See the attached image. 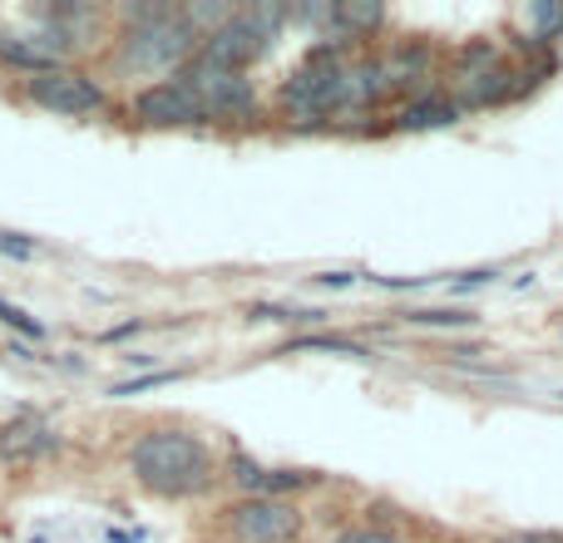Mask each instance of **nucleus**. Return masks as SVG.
<instances>
[{
	"label": "nucleus",
	"mask_w": 563,
	"mask_h": 543,
	"mask_svg": "<svg viewBox=\"0 0 563 543\" xmlns=\"http://www.w3.org/2000/svg\"><path fill=\"white\" fill-rule=\"evenodd\" d=\"M128 474L138 479V489L158 494V499H198L217 484V460L207 450L203 434L193 430H144L128 450Z\"/></svg>",
	"instance_id": "obj_1"
},
{
	"label": "nucleus",
	"mask_w": 563,
	"mask_h": 543,
	"mask_svg": "<svg viewBox=\"0 0 563 543\" xmlns=\"http://www.w3.org/2000/svg\"><path fill=\"white\" fill-rule=\"evenodd\" d=\"M203 39L183 25L178 5H128L124 30H119V69L128 75H168L173 79Z\"/></svg>",
	"instance_id": "obj_2"
},
{
	"label": "nucleus",
	"mask_w": 563,
	"mask_h": 543,
	"mask_svg": "<svg viewBox=\"0 0 563 543\" xmlns=\"http://www.w3.org/2000/svg\"><path fill=\"white\" fill-rule=\"evenodd\" d=\"M282 25H292V5H247V10H237L223 30H213V35L198 45V55H207L223 69L247 75V69L277 45Z\"/></svg>",
	"instance_id": "obj_3"
},
{
	"label": "nucleus",
	"mask_w": 563,
	"mask_h": 543,
	"mask_svg": "<svg viewBox=\"0 0 563 543\" xmlns=\"http://www.w3.org/2000/svg\"><path fill=\"white\" fill-rule=\"evenodd\" d=\"M178 79H183L188 89L198 94V104L207 109V124H233V118H257V84L247 75H237V69H223L213 65L207 55H193L183 69H178Z\"/></svg>",
	"instance_id": "obj_4"
},
{
	"label": "nucleus",
	"mask_w": 563,
	"mask_h": 543,
	"mask_svg": "<svg viewBox=\"0 0 563 543\" xmlns=\"http://www.w3.org/2000/svg\"><path fill=\"white\" fill-rule=\"evenodd\" d=\"M20 99L45 114H59V118H94L109 109V94L99 79H89L85 69H49V75H35V79H20Z\"/></svg>",
	"instance_id": "obj_5"
},
{
	"label": "nucleus",
	"mask_w": 563,
	"mask_h": 543,
	"mask_svg": "<svg viewBox=\"0 0 563 543\" xmlns=\"http://www.w3.org/2000/svg\"><path fill=\"white\" fill-rule=\"evenodd\" d=\"M223 519L237 543H296L306 523L292 499H237Z\"/></svg>",
	"instance_id": "obj_6"
},
{
	"label": "nucleus",
	"mask_w": 563,
	"mask_h": 543,
	"mask_svg": "<svg viewBox=\"0 0 563 543\" xmlns=\"http://www.w3.org/2000/svg\"><path fill=\"white\" fill-rule=\"evenodd\" d=\"M128 114L148 128H193V124H207V109L198 104V94L183 84V79H154L144 84L134 99H128Z\"/></svg>",
	"instance_id": "obj_7"
},
{
	"label": "nucleus",
	"mask_w": 563,
	"mask_h": 543,
	"mask_svg": "<svg viewBox=\"0 0 563 543\" xmlns=\"http://www.w3.org/2000/svg\"><path fill=\"white\" fill-rule=\"evenodd\" d=\"M227 479L243 489V499H286L296 489H312L316 474L312 470H267L252 454H233L227 460Z\"/></svg>",
	"instance_id": "obj_8"
},
{
	"label": "nucleus",
	"mask_w": 563,
	"mask_h": 543,
	"mask_svg": "<svg viewBox=\"0 0 563 543\" xmlns=\"http://www.w3.org/2000/svg\"><path fill=\"white\" fill-rule=\"evenodd\" d=\"M381 59V75H385V89L391 94H425V79L435 75V49L425 39H395Z\"/></svg>",
	"instance_id": "obj_9"
},
{
	"label": "nucleus",
	"mask_w": 563,
	"mask_h": 543,
	"mask_svg": "<svg viewBox=\"0 0 563 543\" xmlns=\"http://www.w3.org/2000/svg\"><path fill=\"white\" fill-rule=\"evenodd\" d=\"M55 444H59V434L40 415H20V420L0 425V464L5 470H30L45 454H55Z\"/></svg>",
	"instance_id": "obj_10"
},
{
	"label": "nucleus",
	"mask_w": 563,
	"mask_h": 543,
	"mask_svg": "<svg viewBox=\"0 0 563 543\" xmlns=\"http://www.w3.org/2000/svg\"><path fill=\"white\" fill-rule=\"evenodd\" d=\"M385 94H391V89H385L381 59H375V55L346 59V94H341V114H361V109H375Z\"/></svg>",
	"instance_id": "obj_11"
},
{
	"label": "nucleus",
	"mask_w": 563,
	"mask_h": 543,
	"mask_svg": "<svg viewBox=\"0 0 563 543\" xmlns=\"http://www.w3.org/2000/svg\"><path fill=\"white\" fill-rule=\"evenodd\" d=\"M460 118V104L440 89H425V94L405 99L401 114H395V128H410V134H425V128H444Z\"/></svg>",
	"instance_id": "obj_12"
},
{
	"label": "nucleus",
	"mask_w": 563,
	"mask_h": 543,
	"mask_svg": "<svg viewBox=\"0 0 563 543\" xmlns=\"http://www.w3.org/2000/svg\"><path fill=\"white\" fill-rule=\"evenodd\" d=\"M0 65H5V69H20L25 79H35V75H49V69H59V59L49 55V49H40L35 35H15V30H0Z\"/></svg>",
	"instance_id": "obj_13"
},
{
	"label": "nucleus",
	"mask_w": 563,
	"mask_h": 543,
	"mask_svg": "<svg viewBox=\"0 0 563 543\" xmlns=\"http://www.w3.org/2000/svg\"><path fill=\"white\" fill-rule=\"evenodd\" d=\"M450 65H454V84H460V79H474V75H484V69L499 65V45H494L489 35H474L454 49Z\"/></svg>",
	"instance_id": "obj_14"
},
{
	"label": "nucleus",
	"mask_w": 563,
	"mask_h": 543,
	"mask_svg": "<svg viewBox=\"0 0 563 543\" xmlns=\"http://www.w3.org/2000/svg\"><path fill=\"white\" fill-rule=\"evenodd\" d=\"M519 15H523V25H529V39H523L529 49H539V45H549V39L563 35V5H549V0H529Z\"/></svg>",
	"instance_id": "obj_15"
},
{
	"label": "nucleus",
	"mask_w": 563,
	"mask_h": 543,
	"mask_svg": "<svg viewBox=\"0 0 563 543\" xmlns=\"http://www.w3.org/2000/svg\"><path fill=\"white\" fill-rule=\"evenodd\" d=\"M405 321L410 326H435V331H470L474 312H464V306H415Z\"/></svg>",
	"instance_id": "obj_16"
},
{
	"label": "nucleus",
	"mask_w": 563,
	"mask_h": 543,
	"mask_svg": "<svg viewBox=\"0 0 563 543\" xmlns=\"http://www.w3.org/2000/svg\"><path fill=\"white\" fill-rule=\"evenodd\" d=\"M292 351H331V355H356V361H361L365 346L346 341V336L322 331V336H296V341H286V346H282V355H292Z\"/></svg>",
	"instance_id": "obj_17"
},
{
	"label": "nucleus",
	"mask_w": 563,
	"mask_h": 543,
	"mask_svg": "<svg viewBox=\"0 0 563 543\" xmlns=\"http://www.w3.org/2000/svg\"><path fill=\"white\" fill-rule=\"evenodd\" d=\"M499 282V267H474V272H460L450 276V296H470V292H484V286Z\"/></svg>",
	"instance_id": "obj_18"
},
{
	"label": "nucleus",
	"mask_w": 563,
	"mask_h": 543,
	"mask_svg": "<svg viewBox=\"0 0 563 543\" xmlns=\"http://www.w3.org/2000/svg\"><path fill=\"white\" fill-rule=\"evenodd\" d=\"M173 381H183V371H154V375H134V381L114 385V391H109V395H138V391H154V385H173Z\"/></svg>",
	"instance_id": "obj_19"
},
{
	"label": "nucleus",
	"mask_w": 563,
	"mask_h": 543,
	"mask_svg": "<svg viewBox=\"0 0 563 543\" xmlns=\"http://www.w3.org/2000/svg\"><path fill=\"white\" fill-rule=\"evenodd\" d=\"M0 321H5L10 331H20V336H35V341H40V336H45V326H40L35 316H25V312H20V306H10L5 296H0Z\"/></svg>",
	"instance_id": "obj_20"
},
{
	"label": "nucleus",
	"mask_w": 563,
	"mask_h": 543,
	"mask_svg": "<svg viewBox=\"0 0 563 543\" xmlns=\"http://www.w3.org/2000/svg\"><path fill=\"white\" fill-rule=\"evenodd\" d=\"M326 543H405L401 533H391V529H341V533H331Z\"/></svg>",
	"instance_id": "obj_21"
},
{
	"label": "nucleus",
	"mask_w": 563,
	"mask_h": 543,
	"mask_svg": "<svg viewBox=\"0 0 563 543\" xmlns=\"http://www.w3.org/2000/svg\"><path fill=\"white\" fill-rule=\"evenodd\" d=\"M365 282L381 286V292H420V286H430L435 276H381V272H371Z\"/></svg>",
	"instance_id": "obj_22"
},
{
	"label": "nucleus",
	"mask_w": 563,
	"mask_h": 543,
	"mask_svg": "<svg viewBox=\"0 0 563 543\" xmlns=\"http://www.w3.org/2000/svg\"><path fill=\"white\" fill-rule=\"evenodd\" d=\"M494 543H563V533H553V529H514V533H499Z\"/></svg>",
	"instance_id": "obj_23"
},
{
	"label": "nucleus",
	"mask_w": 563,
	"mask_h": 543,
	"mask_svg": "<svg viewBox=\"0 0 563 543\" xmlns=\"http://www.w3.org/2000/svg\"><path fill=\"white\" fill-rule=\"evenodd\" d=\"M0 252H10V257H35V242H15V233H0Z\"/></svg>",
	"instance_id": "obj_24"
},
{
	"label": "nucleus",
	"mask_w": 563,
	"mask_h": 543,
	"mask_svg": "<svg viewBox=\"0 0 563 543\" xmlns=\"http://www.w3.org/2000/svg\"><path fill=\"white\" fill-rule=\"evenodd\" d=\"M356 272H322L316 276V286H326V292H341V286H351Z\"/></svg>",
	"instance_id": "obj_25"
}]
</instances>
